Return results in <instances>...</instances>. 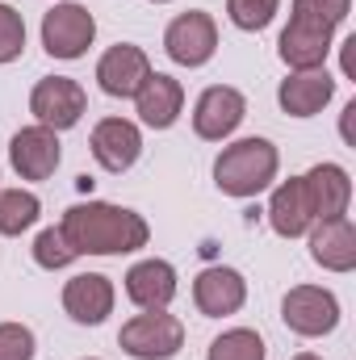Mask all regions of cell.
<instances>
[{
	"label": "cell",
	"mask_w": 356,
	"mask_h": 360,
	"mask_svg": "<svg viewBox=\"0 0 356 360\" xmlns=\"http://www.w3.org/2000/svg\"><path fill=\"white\" fill-rule=\"evenodd\" d=\"M42 201L25 188H0V235H21L38 222Z\"/></svg>",
	"instance_id": "21"
},
{
	"label": "cell",
	"mask_w": 356,
	"mask_h": 360,
	"mask_svg": "<svg viewBox=\"0 0 356 360\" xmlns=\"http://www.w3.org/2000/svg\"><path fill=\"white\" fill-rule=\"evenodd\" d=\"M8 160H13V168H17V176L21 180L55 176V168H59V160H63V151H59V134L46 130V126H25V130L13 134V143H8Z\"/></svg>",
	"instance_id": "9"
},
{
	"label": "cell",
	"mask_w": 356,
	"mask_h": 360,
	"mask_svg": "<svg viewBox=\"0 0 356 360\" xmlns=\"http://www.w3.org/2000/svg\"><path fill=\"white\" fill-rule=\"evenodd\" d=\"M25 51V21L17 8L0 4V63H13Z\"/></svg>",
	"instance_id": "25"
},
{
	"label": "cell",
	"mask_w": 356,
	"mask_h": 360,
	"mask_svg": "<svg viewBox=\"0 0 356 360\" xmlns=\"http://www.w3.org/2000/svg\"><path fill=\"white\" fill-rule=\"evenodd\" d=\"M139 155H143V134H139L134 122H126V117L96 122V130H92V160L105 172H126V168L139 164Z\"/></svg>",
	"instance_id": "11"
},
{
	"label": "cell",
	"mask_w": 356,
	"mask_h": 360,
	"mask_svg": "<svg viewBox=\"0 0 356 360\" xmlns=\"http://www.w3.org/2000/svg\"><path fill=\"white\" fill-rule=\"evenodd\" d=\"M276 176V147L268 139H239L214 160V184L227 197H256Z\"/></svg>",
	"instance_id": "2"
},
{
	"label": "cell",
	"mask_w": 356,
	"mask_h": 360,
	"mask_svg": "<svg viewBox=\"0 0 356 360\" xmlns=\"http://www.w3.org/2000/svg\"><path fill=\"white\" fill-rule=\"evenodd\" d=\"M352 0H293V17H306V21H319V25H340L348 17Z\"/></svg>",
	"instance_id": "26"
},
{
	"label": "cell",
	"mask_w": 356,
	"mask_h": 360,
	"mask_svg": "<svg viewBox=\"0 0 356 360\" xmlns=\"http://www.w3.org/2000/svg\"><path fill=\"white\" fill-rule=\"evenodd\" d=\"M34 260L42 264V269H68L72 260H76V248L68 243V235L59 231V226H46L38 239H34Z\"/></svg>",
	"instance_id": "23"
},
{
	"label": "cell",
	"mask_w": 356,
	"mask_h": 360,
	"mask_svg": "<svg viewBox=\"0 0 356 360\" xmlns=\"http://www.w3.org/2000/svg\"><path fill=\"white\" fill-rule=\"evenodd\" d=\"M126 297L143 310H164L177 297V269L168 260H139L126 272Z\"/></svg>",
	"instance_id": "19"
},
{
	"label": "cell",
	"mask_w": 356,
	"mask_h": 360,
	"mask_svg": "<svg viewBox=\"0 0 356 360\" xmlns=\"http://www.w3.org/2000/svg\"><path fill=\"white\" fill-rule=\"evenodd\" d=\"M59 231L68 235L76 256H126V252L147 248V239H151V226H147L143 214L109 205V201H80V205H72L63 214Z\"/></svg>",
	"instance_id": "1"
},
{
	"label": "cell",
	"mask_w": 356,
	"mask_h": 360,
	"mask_svg": "<svg viewBox=\"0 0 356 360\" xmlns=\"http://www.w3.org/2000/svg\"><path fill=\"white\" fill-rule=\"evenodd\" d=\"M268 222L281 239H298L310 231L314 214H310V201H306V188H302V176H289L285 184H276L272 201H268Z\"/></svg>",
	"instance_id": "20"
},
{
	"label": "cell",
	"mask_w": 356,
	"mask_h": 360,
	"mask_svg": "<svg viewBox=\"0 0 356 360\" xmlns=\"http://www.w3.org/2000/svg\"><path fill=\"white\" fill-rule=\"evenodd\" d=\"M84 109H89V96L84 89L76 84V80H68V76H46V80H38L34 92H30V113L38 117V126H46V130H72L80 117H84Z\"/></svg>",
	"instance_id": "4"
},
{
	"label": "cell",
	"mask_w": 356,
	"mask_h": 360,
	"mask_svg": "<svg viewBox=\"0 0 356 360\" xmlns=\"http://www.w3.org/2000/svg\"><path fill=\"white\" fill-rule=\"evenodd\" d=\"M147 76H151V63H147L143 46H130V42L109 46L96 63V84L109 96H134Z\"/></svg>",
	"instance_id": "13"
},
{
	"label": "cell",
	"mask_w": 356,
	"mask_h": 360,
	"mask_svg": "<svg viewBox=\"0 0 356 360\" xmlns=\"http://www.w3.org/2000/svg\"><path fill=\"white\" fill-rule=\"evenodd\" d=\"M89 360H92V356H89Z\"/></svg>",
	"instance_id": "30"
},
{
	"label": "cell",
	"mask_w": 356,
	"mask_h": 360,
	"mask_svg": "<svg viewBox=\"0 0 356 360\" xmlns=\"http://www.w3.org/2000/svg\"><path fill=\"white\" fill-rule=\"evenodd\" d=\"M63 310H68L76 323H84V327L105 323V319L113 314V285H109V276H101V272H80V276H72V281L63 285Z\"/></svg>",
	"instance_id": "15"
},
{
	"label": "cell",
	"mask_w": 356,
	"mask_h": 360,
	"mask_svg": "<svg viewBox=\"0 0 356 360\" xmlns=\"http://www.w3.org/2000/svg\"><path fill=\"white\" fill-rule=\"evenodd\" d=\"M281 319H285L289 331L314 340V335L336 331V323H340V302H336L331 289H319V285H293V289L285 293V302H281Z\"/></svg>",
	"instance_id": "7"
},
{
	"label": "cell",
	"mask_w": 356,
	"mask_h": 360,
	"mask_svg": "<svg viewBox=\"0 0 356 360\" xmlns=\"http://www.w3.org/2000/svg\"><path fill=\"white\" fill-rule=\"evenodd\" d=\"M336 96V80L327 76V68H310V72H293L289 80H281L276 101L289 117H314L327 101Z\"/></svg>",
	"instance_id": "16"
},
{
	"label": "cell",
	"mask_w": 356,
	"mask_h": 360,
	"mask_svg": "<svg viewBox=\"0 0 356 360\" xmlns=\"http://www.w3.org/2000/svg\"><path fill=\"white\" fill-rule=\"evenodd\" d=\"M243 117H248L243 92L227 89V84L205 89L193 105V130H197V139H210V143H222L227 134H235Z\"/></svg>",
	"instance_id": "8"
},
{
	"label": "cell",
	"mask_w": 356,
	"mask_h": 360,
	"mask_svg": "<svg viewBox=\"0 0 356 360\" xmlns=\"http://www.w3.org/2000/svg\"><path fill=\"white\" fill-rule=\"evenodd\" d=\"M306 201H310V214L314 222H327V218H344L348 214V201H352V180L340 164H314L306 176Z\"/></svg>",
	"instance_id": "14"
},
{
	"label": "cell",
	"mask_w": 356,
	"mask_h": 360,
	"mask_svg": "<svg viewBox=\"0 0 356 360\" xmlns=\"http://www.w3.org/2000/svg\"><path fill=\"white\" fill-rule=\"evenodd\" d=\"M310 260L327 272H352L356 269V226L348 218H327L310 235Z\"/></svg>",
	"instance_id": "18"
},
{
	"label": "cell",
	"mask_w": 356,
	"mask_h": 360,
	"mask_svg": "<svg viewBox=\"0 0 356 360\" xmlns=\"http://www.w3.org/2000/svg\"><path fill=\"white\" fill-rule=\"evenodd\" d=\"M293 360H323V356H314V352H298Z\"/></svg>",
	"instance_id": "28"
},
{
	"label": "cell",
	"mask_w": 356,
	"mask_h": 360,
	"mask_svg": "<svg viewBox=\"0 0 356 360\" xmlns=\"http://www.w3.org/2000/svg\"><path fill=\"white\" fill-rule=\"evenodd\" d=\"M193 302L205 319H227L248 302V281L235 269H222V264L201 269L193 281Z\"/></svg>",
	"instance_id": "12"
},
{
	"label": "cell",
	"mask_w": 356,
	"mask_h": 360,
	"mask_svg": "<svg viewBox=\"0 0 356 360\" xmlns=\"http://www.w3.org/2000/svg\"><path fill=\"white\" fill-rule=\"evenodd\" d=\"M34 331L21 323H0V360H34Z\"/></svg>",
	"instance_id": "27"
},
{
	"label": "cell",
	"mask_w": 356,
	"mask_h": 360,
	"mask_svg": "<svg viewBox=\"0 0 356 360\" xmlns=\"http://www.w3.org/2000/svg\"><path fill=\"white\" fill-rule=\"evenodd\" d=\"M134 105H139V117L151 130H168V126H177L180 109H184V89H180V80H172V76L151 72L143 80V89L134 92Z\"/></svg>",
	"instance_id": "17"
},
{
	"label": "cell",
	"mask_w": 356,
	"mask_h": 360,
	"mask_svg": "<svg viewBox=\"0 0 356 360\" xmlns=\"http://www.w3.org/2000/svg\"><path fill=\"white\" fill-rule=\"evenodd\" d=\"M164 51H168V59L180 63V68L210 63L214 51H218V25H214V17L201 13V8L180 13L177 21L164 30Z\"/></svg>",
	"instance_id": "6"
},
{
	"label": "cell",
	"mask_w": 356,
	"mask_h": 360,
	"mask_svg": "<svg viewBox=\"0 0 356 360\" xmlns=\"http://www.w3.org/2000/svg\"><path fill=\"white\" fill-rule=\"evenodd\" d=\"M276 8H281V0H227V17L239 30H248V34L265 30L268 21L276 17Z\"/></svg>",
	"instance_id": "24"
},
{
	"label": "cell",
	"mask_w": 356,
	"mask_h": 360,
	"mask_svg": "<svg viewBox=\"0 0 356 360\" xmlns=\"http://www.w3.org/2000/svg\"><path fill=\"white\" fill-rule=\"evenodd\" d=\"M331 25H319V21H306V17H289L281 42H276V55L293 68V72H310V68H323V59L331 55Z\"/></svg>",
	"instance_id": "10"
},
{
	"label": "cell",
	"mask_w": 356,
	"mask_h": 360,
	"mask_svg": "<svg viewBox=\"0 0 356 360\" xmlns=\"http://www.w3.org/2000/svg\"><path fill=\"white\" fill-rule=\"evenodd\" d=\"M96 38V21L84 4H55L42 17V46L51 59H80Z\"/></svg>",
	"instance_id": "5"
},
{
	"label": "cell",
	"mask_w": 356,
	"mask_h": 360,
	"mask_svg": "<svg viewBox=\"0 0 356 360\" xmlns=\"http://www.w3.org/2000/svg\"><path fill=\"white\" fill-rule=\"evenodd\" d=\"M151 4H168V0H151Z\"/></svg>",
	"instance_id": "29"
},
{
	"label": "cell",
	"mask_w": 356,
	"mask_h": 360,
	"mask_svg": "<svg viewBox=\"0 0 356 360\" xmlns=\"http://www.w3.org/2000/svg\"><path fill=\"white\" fill-rule=\"evenodd\" d=\"M117 344L134 360H172L184 344V323L164 314V310H147V314H134L122 327Z\"/></svg>",
	"instance_id": "3"
},
{
	"label": "cell",
	"mask_w": 356,
	"mask_h": 360,
	"mask_svg": "<svg viewBox=\"0 0 356 360\" xmlns=\"http://www.w3.org/2000/svg\"><path fill=\"white\" fill-rule=\"evenodd\" d=\"M268 348L265 340L248 327H235V331H222L214 344H210V356L205 360H265Z\"/></svg>",
	"instance_id": "22"
}]
</instances>
